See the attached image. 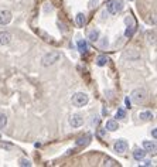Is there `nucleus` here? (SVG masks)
<instances>
[{
    "instance_id": "5701e85b",
    "label": "nucleus",
    "mask_w": 157,
    "mask_h": 167,
    "mask_svg": "<svg viewBox=\"0 0 157 167\" xmlns=\"http://www.w3.org/2000/svg\"><path fill=\"white\" fill-rule=\"evenodd\" d=\"M125 102H126V106H127V108H132V102H130V99H129V98H126V99H125Z\"/></svg>"
},
{
    "instance_id": "f3484780",
    "label": "nucleus",
    "mask_w": 157,
    "mask_h": 167,
    "mask_svg": "<svg viewBox=\"0 0 157 167\" xmlns=\"http://www.w3.org/2000/svg\"><path fill=\"white\" fill-rule=\"evenodd\" d=\"M108 61H109V60H108V57L102 54V55H99V57L96 58V64L99 65V67H103V65H106Z\"/></svg>"
},
{
    "instance_id": "6ab92c4d",
    "label": "nucleus",
    "mask_w": 157,
    "mask_h": 167,
    "mask_svg": "<svg viewBox=\"0 0 157 167\" xmlns=\"http://www.w3.org/2000/svg\"><path fill=\"white\" fill-rule=\"evenodd\" d=\"M116 118H118V119H125L126 118V111L123 109V108H119V109H118V112H116Z\"/></svg>"
},
{
    "instance_id": "0eeeda50",
    "label": "nucleus",
    "mask_w": 157,
    "mask_h": 167,
    "mask_svg": "<svg viewBox=\"0 0 157 167\" xmlns=\"http://www.w3.org/2000/svg\"><path fill=\"white\" fill-rule=\"evenodd\" d=\"M69 125L72 128H79L83 125V118L81 115H72L69 118Z\"/></svg>"
},
{
    "instance_id": "1a4fd4ad",
    "label": "nucleus",
    "mask_w": 157,
    "mask_h": 167,
    "mask_svg": "<svg viewBox=\"0 0 157 167\" xmlns=\"http://www.w3.org/2000/svg\"><path fill=\"white\" fill-rule=\"evenodd\" d=\"M10 41H11V34L9 31H0V44L7 46Z\"/></svg>"
},
{
    "instance_id": "6e6552de",
    "label": "nucleus",
    "mask_w": 157,
    "mask_h": 167,
    "mask_svg": "<svg viewBox=\"0 0 157 167\" xmlns=\"http://www.w3.org/2000/svg\"><path fill=\"white\" fill-rule=\"evenodd\" d=\"M91 139H92V136L89 135V133H86V135L81 136V137H78V139H77V146H79V147L88 146L89 142H91Z\"/></svg>"
},
{
    "instance_id": "4468645a",
    "label": "nucleus",
    "mask_w": 157,
    "mask_h": 167,
    "mask_svg": "<svg viewBox=\"0 0 157 167\" xmlns=\"http://www.w3.org/2000/svg\"><path fill=\"white\" fill-rule=\"evenodd\" d=\"M106 129L109 130V132H115V130L119 129V125H118V122H116V121L111 119V121L106 122Z\"/></svg>"
},
{
    "instance_id": "f03ea898",
    "label": "nucleus",
    "mask_w": 157,
    "mask_h": 167,
    "mask_svg": "<svg viewBox=\"0 0 157 167\" xmlns=\"http://www.w3.org/2000/svg\"><path fill=\"white\" fill-rule=\"evenodd\" d=\"M132 99H133V102L136 103H143L146 101V98H147V92H146V89L143 88H136L132 91Z\"/></svg>"
},
{
    "instance_id": "393cba45",
    "label": "nucleus",
    "mask_w": 157,
    "mask_h": 167,
    "mask_svg": "<svg viewBox=\"0 0 157 167\" xmlns=\"http://www.w3.org/2000/svg\"><path fill=\"white\" fill-rule=\"evenodd\" d=\"M144 166H152V160H147V162H144Z\"/></svg>"
},
{
    "instance_id": "9d476101",
    "label": "nucleus",
    "mask_w": 157,
    "mask_h": 167,
    "mask_svg": "<svg viewBox=\"0 0 157 167\" xmlns=\"http://www.w3.org/2000/svg\"><path fill=\"white\" fill-rule=\"evenodd\" d=\"M99 36H101V31H99L98 28H92V30L88 33V38L91 40V41H93V43L99 40Z\"/></svg>"
},
{
    "instance_id": "aec40b11",
    "label": "nucleus",
    "mask_w": 157,
    "mask_h": 167,
    "mask_svg": "<svg viewBox=\"0 0 157 167\" xmlns=\"http://www.w3.org/2000/svg\"><path fill=\"white\" fill-rule=\"evenodd\" d=\"M7 125V116L5 113H0V129H3Z\"/></svg>"
},
{
    "instance_id": "39448f33",
    "label": "nucleus",
    "mask_w": 157,
    "mask_h": 167,
    "mask_svg": "<svg viewBox=\"0 0 157 167\" xmlns=\"http://www.w3.org/2000/svg\"><path fill=\"white\" fill-rule=\"evenodd\" d=\"M11 13H10L9 10H0V24L2 26H6V24H9L11 21Z\"/></svg>"
},
{
    "instance_id": "4be33fe9",
    "label": "nucleus",
    "mask_w": 157,
    "mask_h": 167,
    "mask_svg": "<svg viewBox=\"0 0 157 167\" xmlns=\"http://www.w3.org/2000/svg\"><path fill=\"white\" fill-rule=\"evenodd\" d=\"M134 33V27H130V28H127V30H126V36H127V37H130V36H132V34H133Z\"/></svg>"
},
{
    "instance_id": "a211bd4d",
    "label": "nucleus",
    "mask_w": 157,
    "mask_h": 167,
    "mask_svg": "<svg viewBox=\"0 0 157 167\" xmlns=\"http://www.w3.org/2000/svg\"><path fill=\"white\" fill-rule=\"evenodd\" d=\"M102 166H118V163H116L113 159L106 157L105 160H103V163H102Z\"/></svg>"
},
{
    "instance_id": "f257e3e1",
    "label": "nucleus",
    "mask_w": 157,
    "mask_h": 167,
    "mask_svg": "<svg viewBox=\"0 0 157 167\" xmlns=\"http://www.w3.org/2000/svg\"><path fill=\"white\" fill-rule=\"evenodd\" d=\"M72 105H75V106H78V108H82V106H85L86 103H88V101H89V98H88V95L86 93H83V92H77L72 96Z\"/></svg>"
},
{
    "instance_id": "f8f14e48",
    "label": "nucleus",
    "mask_w": 157,
    "mask_h": 167,
    "mask_svg": "<svg viewBox=\"0 0 157 167\" xmlns=\"http://www.w3.org/2000/svg\"><path fill=\"white\" fill-rule=\"evenodd\" d=\"M139 118H140V121L149 122V121H152V119H153V113H152V112H149V111L140 112V113H139Z\"/></svg>"
},
{
    "instance_id": "dca6fc26",
    "label": "nucleus",
    "mask_w": 157,
    "mask_h": 167,
    "mask_svg": "<svg viewBox=\"0 0 157 167\" xmlns=\"http://www.w3.org/2000/svg\"><path fill=\"white\" fill-rule=\"evenodd\" d=\"M78 50L81 54H83V52L88 51V44H86V41H83V40H79L78 41Z\"/></svg>"
},
{
    "instance_id": "9b49d317",
    "label": "nucleus",
    "mask_w": 157,
    "mask_h": 167,
    "mask_svg": "<svg viewBox=\"0 0 157 167\" xmlns=\"http://www.w3.org/2000/svg\"><path fill=\"white\" fill-rule=\"evenodd\" d=\"M144 156H146V150L144 149H136L133 152V157L137 160V162H140V160H143Z\"/></svg>"
},
{
    "instance_id": "2eb2a0df",
    "label": "nucleus",
    "mask_w": 157,
    "mask_h": 167,
    "mask_svg": "<svg viewBox=\"0 0 157 167\" xmlns=\"http://www.w3.org/2000/svg\"><path fill=\"white\" fill-rule=\"evenodd\" d=\"M75 21H77V26L83 27V24H85V14L78 13L77 14V17H75Z\"/></svg>"
},
{
    "instance_id": "20e7f679",
    "label": "nucleus",
    "mask_w": 157,
    "mask_h": 167,
    "mask_svg": "<svg viewBox=\"0 0 157 167\" xmlns=\"http://www.w3.org/2000/svg\"><path fill=\"white\" fill-rule=\"evenodd\" d=\"M106 9L111 14H116L123 9V5H122V2H119V0H109L106 3Z\"/></svg>"
},
{
    "instance_id": "b1692460",
    "label": "nucleus",
    "mask_w": 157,
    "mask_h": 167,
    "mask_svg": "<svg viewBox=\"0 0 157 167\" xmlns=\"http://www.w3.org/2000/svg\"><path fill=\"white\" fill-rule=\"evenodd\" d=\"M152 135H153V137H154V139H156V137H157V130H156V129H153Z\"/></svg>"
},
{
    "instance_id": "423d86ee",
    "label": "nucleus",
    "mask_w": 157,
    "mask_h": 167,
    "mask_svg": "<svg viewBox=\"0 0 157 167\" xmlns=\"http://www.w3.org/2000/svg\"><path fill=\"white\" fill-rule=\"evenodd\" d=\"M127 147H129V143L125 139H119L115 143V150L118 153H125L126 150H127Z\"/></svg>"
},
{
    "instance_id": "412c9836",
    "label": "nucleus",
    "mask_w": 157,
    "mask_h": 167,
    "mask_svg": "<svg viewBox=\"0 0 157 167\" xmlns=\"http://www.w3.org/2000/svg\"><path fill=\"white\" fill-rule=\"evenodd\" d=\"M20 166H23V167H30V166H31V162H30L28 159H21V160H20Z\"/></svg>"
},
{
    "instance_id": "7ed1b4c3",
    "label": "nucleus",
    "mask_w": 157,
    "mask_h": 167,
    "mask_svg": "<svg viewBox=\"0 0 157 167\" xmlns=\"http://www.w3.org/2000/svg\"><path fill=\"white\" fill-rule=\"evenodd\" d=\"M60 54L58 52H55V51H50V52H47L46 55L42 57V65L44 67H50V65H52V64H55L57 61H60Z\"/></svg>"
},
{
    "instance_id": "ddd939ff",
    "label": "nucleus",
    "mask_w": 157,
    "mask_h": 167,
    "mask_svg": "<svg viewBox=\"0 0 157 167\" xmlns=\"http://www.w3.org/2000/svg\"><path fill=\"white\" fill-rule=\"evenodd\" d=\"M143 149L146 150V153H147V152H154V150H156V144L153 143V142H150V140H144Z\"/></svg>"
}]
</instances>
